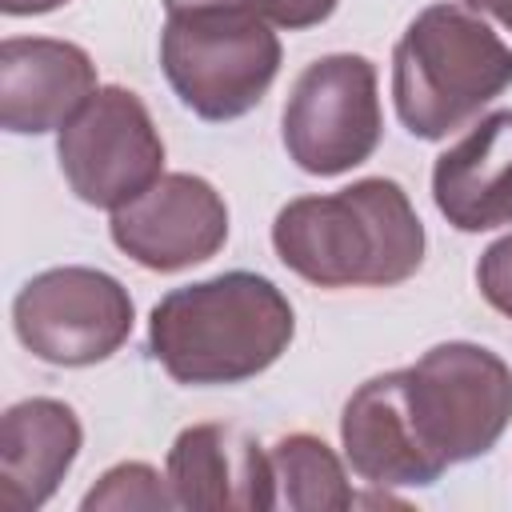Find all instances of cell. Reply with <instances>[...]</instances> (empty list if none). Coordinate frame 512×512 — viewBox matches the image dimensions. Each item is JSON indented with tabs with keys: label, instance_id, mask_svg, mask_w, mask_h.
Listing matches in <instances>:
<instances>
[{
	"label": "cell",
	"instance_id": "1",
	"mask_svg": "<svg viewBox=\"0 0 512 512\" xmlns=\"http://www.w3.org/2000/svg\"><path fill=\"white\" fill-rule=\"evenodd\" d=\"M424 244V224L408 192L388 176L288 200L272 220L280 264L316 288L404 284L420 272Z\"/></svg>",
	"mask_w": 512,
	"mask_h": 512
},
{
	"label": "cell",
	"instance_id": "2",
	"mask_svg": "<svg viewBox=\"0 0 512 512\" xmlns=\"http://www.w3.org/2000/svg\"><path fill=\"white\" fill-rule=\"evenodd\" d=\"M296 336L288 296L260 272H220L172 288L148 316V352L192 388L240 384L272 368Z\"/></svg>",
	"mask_w": 512,
	"mask_h": 512
},
{
	"label": "cell",
	"instance_id": "3",
	"mask_svg": "<svg viewBox=\"0 0 512 512\" xmlns=\"http://www.w3.org/2000/svg\"><path fill=\"white\" fill-rule=\"evenodd\" d=\"M512 88V48L472 8L428 4L396 40L392 104L416 140H444Z\"/></svg>",
	"mask_w": 512,
	"mask_h": 512
},
{
	"label": "cell",
	"instance_id": "4",
	"mask_svg": "<svg viewBox=\"0 0 512 512\" xmlns=\"http://www.w3.org/2000/svg\"><path fill=\"white\" fill-rule=\"evenodd\" d=\"M280 36L236 8H176L160 32V68L200 120L224 124L252 112L280 72Z\"/></svg>",
	"mask_w": 512,
	"mask_h": 512
},
{
	"label": "cell",
	"instance_id": "5",
	"mask_svg": "<svg viewBox=\"0 0 512 512\" xmlns=\"http://www.w3.org/2000/svg\"><path fill=\"white\" fill-rule=\"evenodd\" d=\"M400 376L416 440L440 472L492 452L512 424V368L484 344H432Z\"/></svg>",
	"mask_w": 512,
	"mask_h": 512
},
{
	"label": "cell",
	"instance_id": "6",
	"mask_svg": "<svg viewBox=\"0 0 512 512\" xmlns=\"http://www.w3.org/2000/svg\"><path fill=\"white\" fill-rule=\"evenodd\" d=\"M384 132L376 64L360 52L312 60L280 112L288 160L308 176H340L364 164Z\"/></svg>",
	"mask_w": 512,
	"mask_h": 512
},
{
	"label": "cell",
	"instance_id": "7",
	"mask_svg": "<svg viewBox=\"0 0 512 512\" xmlns=\"http://www.w3.org/2000/svg\"><path fill=\"white\" fill-rule=\"evenodd\" d=\"M132 296L100 268L64 264L36 272L12 300L16 340L44 364L88 368L120 352L132 336Z\"/></svg>",
	"mask_w": 512,
	"mask_h": 512
},
{
	"label": "cell",
	"instance_id": "8",
	"mask_svg": "<svg viewBox=\"0 0 512 512\" xmlns=\"http://www.w3.org/2000/svg\"><path fill=\"white\" fill-rule=\"evenodd\" d=\"M56 160L76 200L116 212L164 176V140L148 104L132 88L108 84L60 128Z\"/></svg>",
	"mask_w": 512,
	"mask_h": 512
},
{
	"label": "cell",
	"instance_id": "9",
	"mask_svg": "<svg viewBox=\"0 0 512 512\" xmlns=\"http://www.w3.org/2000/svg\"><path fill=\"white\" fill-rule=\"evenodd\" d=\"M112 244L148 272H184L212 260L228 240L224 196L192 172H164L112 212Z\"/></svg>",
	"mask_w": 512,
	"mask_h": 512
},
{
	"label": "cell",
	"instance_id": "10",
	"mask_svg": "<svg viewBox=\"0 0 512 512\" xmlns=\"http://www.w3.org/2000/svg\"><path fill=\"white\" fill-rule=\"evenodd\" d=\"M96 88V64L72 40L8 36L0 44V124L16 136L60 132Z\"/></svg>",
	"mask_w": 512,
	"mask_h": 512
},
{
	"label": "cell",
	"instance_id": "11",
	"mask_svg": "<svg viewBox=\"0 0 512 512\" xmlns=\"http://www.w3.org/2000/svg\"><path fill=\"white\" fill-rule=\"evenodd\" d=\"M176 508H276L268 452L232 424L184 428L164 464Z\"/></svg>",
	"mask_w": 512,
	"mask_h": 512
},
{
	"label": "cell",
	"instance_id": "12",
	"mask_svg": "<svg viewBox=\"0 0 512 512\" xmlns=\"http://www.w3.org/2000/svg\"><path fill=\"white\" fill-rule=\"evenodd\" d=\"M432 200L456 232L512 224V108L480 116L432 164Z\"/></svg>",
	"mask_w": 512,
	"mask_h": 512
},
{
	"label": "cell",
	"instance_id": "13",
	"mask_svg": "<svg viewBox=\"0 0 512 512\" xmlns=\"http://www.w3.org/2000/svg\"><path fill=\"white\" fill-rule=\"evenodd\" d=\"M340 444L352 472L376 488H428L444 472L428 460L404 408V376L364 380L340 412Z\"/></svg>",
	"mask_w": 512,
	"mask_h": 512
},
{
	"label": "cell",
	"instance_id": "14",
	"mask_svg": "<svg viewBox=\"0 0 512 512\" xmlns=\"http://www.w3.org/2000/svg\"><path fill=\"white\" fill-rule=\"evenodd\" d=\"M80 420L64 400L32 396L0 416V504L36 512L80 456Z\"/></svg>",
	"mask_w": 512,
	"mask_h": 512
},
{
	"label": "cell",
	"instance_id": "15",
	"mask_svg": "<svg viewBox=\"0 0 512 512\" xmlns=\"http://www.w3.org/2000/svg\"><path fill=\"white\" fill-rule=\"evenodd\" d=\"M272 460V496L276 508L292 512H328L352 508L356 492L348 488L340 456L312 432H288L268 448Z\"/></svg>",
	"mask_w": 512,
	"mask_h": 512
},
{
	"label": "cell",
	"instance_id": "16",
	"mask_svg": "<svg viewBox=\"0 0 512 512\" xmlns=\"http://www.w3.org/2000/svg\"><path fill=\"white\" fill-rule=\"evenodd\" d=\"M80 508L84 512H104V508H116V512H124V508H148V512H156V508H176V496L168 488V476H160L152 464L124 460V464L108 468L84 492Z\"/></svg>",
	"mask_w": 512,
	"mask_h": 512
},
{
	"label": "cell",
	"instance_id": "17",
	"mask_svg": "<svg viewBox=\"0 0 512 512\" xmlns=\"http://www.w3.org/2000/svg\"><path fill=\"white\" fill-rule=\"evenodd\" d=\"M336 4L340 0H164L168 12H176V8H236V12H252L260 20H268L272 28H288V32L324 24L336 12Z\"/></svg>",
	"mask_w": 512,
	"mask_h": 512
},
{
	"label": "cell",
	"instance_id": "18",
	"mask_svg": "<svg viewBox=\"0 0 512 512\" xmlns=\"http://www.w3.org/2000/svg\"><path fill=\"white\" fill-rule=\"evenodd\" d=\"M476 288L480 296L512 320V232L492 240L476 260Z\"/></svg>",
	"mask_w": 512,
	"mask_h": 512
},
{
	"label": "cell",
	"instance_id": "19",
	"mask_svg": "<svg viewBox=\"0 0 512 512\" xmlns=\"http://www.w3.org/2000/svg\"><path fill=\"white\" fill-rule=\"evenodd\" d=\"M60 4H68V0H0V12L4 16H44V12H56Z\"/></svg>",
	"mask_w": 512,
	"mask_h": 512
},
{
	"label": "cell",
	"instance_id": "20",
	"mask_svg": "<svg viewBox=\"0 0 512 512\" xmlns=\"http://www.w3.org/2000/svg\"><path fill=\"white\" fill-rule=\"evenodd\" d=\"M472 12H488L496 24H504L512 32V0H464Z\"/></svg>",
	"mask_w": 512,
	"mask_h": 512
}]
</instances>
